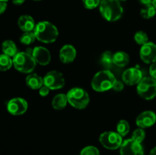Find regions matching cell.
Returning a JSON list of instances; mask_svg holds the SVG:
<instances>
[{"label":"cell","instance_id":"6da1fadb","mask_svg":"<svg viewBox=\"0 0 156 155\" xmlns=\"http://www.w3.org/2000/svg\"><path fill=\"white\" fill-rule=\"evenodd\" d=\"M99 10L102 17L110 22L119 20L123 14V7L119 0H101Z\"/></svg>","mask_w":156,"mask_h":155},{"label":"cell","instance_id":"7a4b0ae2","mask_svg":"<svg viewBox=\"0 0 156 155\" xmlns=\"http://www.w3.org/2000/svg\"><path fill=\"white\" fill-rule=\"evenodd\" d=\"M36 39L44 43H51L57 39L59 32L57 27L49 21L38 22L34 30Z\"/></svg>","mask_w":156,"mask_h":155},{"label":"cell","instance_id":"3957f363","mask_svg":"<svg viewBox=\"0 0 156 155\" xmlns=\"http://www.w3.org/2000/svg\"><path fill=\"white\" fill-rule=\"evenodd\" d=\"M116 81L115 76L110 70H102L94 74L91 80V87L97 92H105L112 89Z\"/></svg>","mask_w":156,"mask_h":155},{"label":"cell","instance_id":"277c9868","mask_svg":"<svg viewBox=\"0 0 156 155\" xmlns=\"http://www.w3.org/2000/svg\"><path fill=\"white\" fill-rule=\"evenodd\" d=\"M13 65L21 73L32 72L36 67V61L31 54L27 52H19L12 59Z\"/></svg>","mask_w":156,"mask_h":155},{"label":"cell","instance_id":"5b68a950","mask_svg":"<svg viewBox=\"0 0 156 155\" xmlns=\"http://www.w3.org/2000/svg\"><path fill=\"white\" fill-rule=\"evenodd\" d=\"M66 96L68 103L77 109H83L86 108L90 101L88 93L80 88H72L68 91Z\"/></svg>","mask_w":156,"mask_h":155},{"label":"cell","instance_id":"8992f818","mask_svg":"<svg viewBox=\"0 0 156 155\" xmlns=\"http://www.w3.org/2000/svg\"><path fill=\"white\" fill-rule=\"evenodd\" d=\"M137 93L145 100H152L156 97V80L152 77H143L136 88Z\"/></svg>","mask_w":156,"mask_h":155},{"label":"cell","instance_id":"52a82bcc","mask_svg":"<svg viewBox=\"0 0 156 155\" xmlns=\"http://www.w3.org/2000/svg\"><path fill=\"white\" fill-rule=\"evenodd\" d=\"M99 141L103 147L109 150H116L123 143L121 135L115 132H105L99 137Z\"/></svg>","mask_w":156,"mask_h":155},{"label":"cell","instance_id":"ba28073f","mask_svg":"<svg viewBox=\"0 0 156 155\" xmlns=\"http://www.w3.org/2000/svg\"><path fill=\"white\" fill-rule=\"evenodd\" d=\"M44 84L50 90H58L65 85L63 74L58 71H50L44 77Z\"/></svg>","mask_w":156,"mask_h":155},{"label":"cell","instance_id":"9c48e42d","mask_svg":"<svg viewBox=\"0 0 156 155\" xmlns=\"http://www.w3.org/2000/svg\"><path fill=\"white\" fill-rule=\"evenodd\" d=\"M120 155H144L143 147L132 138L125 140L120 146Z\"/></svg>","mask_w":156,"mask_h":155},{"label":"cell","instance_id":"30bf717a","mask_svg":"<svg viewBox=\"0 0 156 155\" xmlns=\"http://www.w3.org/2000/svg\"><path fill=\"white\" fill-rule=\"evenodd\" d=\"M27 101L21 97L13 98L9 101L7 104V109L10 114L13 115H21L25 113L27 109Z\"/></svg>","mask_w":156,"mask_h":155},{"label":"cell","instance_id":"8fae6325","mask_svg":"<svg viewBox=\"0 0 156 155\" xmlns=\"http://www.w3.org/2000/svg\"><path fill=\"white\" fill-rule=\"evenodd\" d=\"M142 61L146 64H152L156 62V44L148 42L142 46L140 51Z\"/></svg>","mask_w":156,"mask_h":155},{"label":"cell","instance_id":"7c38bea8","mask_svg":"<svg viewBox=\"0 0 156 155\" xmlns=\"http://www.w3.org/2000/svg\"><path fill=\"white\" fill-rule=\"evenodd\" d=\"M143 73L137 68H129L123 71L122 74V79L123 83L127 85L138 84L139 82L143 79Z\"/></svg>","mask_w":156,"mask_h":155},{"label":"cell","instance_id":"4fadbf2b","mask_svg":"<svg viewBox=\"0 0 156 155\" xmlns=\"http://www.w3.org/2000/svg\"><path fill=\"white\" fill-rule=\"evenodd\" d=\"M32 56L37 63L41 65H48L51 60L50 51L44 46H36L32 50Z\"/></svg>","mask_w":156,"mask_h":155},{"label":"cell","instance_id":"5bb4252c","mask_svg":"<svg viewBox=\"0 0 156 155\" xmlns=\"http://www.w3.org/2000/svg\"><path fill=\"white\" fill-rule=\"evenodd\" d=\"M156 122V114L150 110L144 111L137 116L136 123L141 129L152 127Z\"/></svg>","mask_w":156,"mask_h":155},{"label":"cell","instance_id":"9a60e30c","mask_svg":"<svg viewBox=\"0 0 156 155\" xmlns=\"http://www.w3.org/2000/svg\"><path fill=\"white\" fill-rule=\"evenodd\" d=\"M76 57V50L73 46L66 44L59 50V59L63 63H71Z\"/></svg>","mask_w":156,"mask_h":155},{"label":"cell","instance_id":"2e32d148","mask_svg":"<svg viewBox=\"0 0 156 155\" xmlns=\"http://www.w3.org/2000/svg\"><path fill=\"white\" fill-rule=\"evenodd\" d=\"M18 25L19 28L24 32L34 31L36 27V24L30 15H24L20 16L18 20Z\"/></svg>","mask_w":156,"mask_h":155},{"label":"cell","instance_id":"e0dca14e","mask_svg":"<svg viewBox=\"0 0 156 155\" xmlns=\"http://www.w3.org/2000/svg\"><path fill=\"white\" fill-rule=\"evenodd\" d=\"M26 84L30 88L33 90L40 89L44 85V78L38 74H30L26 78Z\"/></svg>","mask_w":156,"mask_h":155},{"label":"cell","instance_id":"ac0fdd59","mask_svg":"<svg viewBox=\"0 0 156 155\" xmlns=\"http://www.w3.org/2000/svg\"><path fill=\"white\" fill-rule=\"evenodd\" d=\"M129 62V56L125 52L119 51L114 54V64L117 66L123 68L127 65Z\"/></svg>","mask_w":156,"mask_h":155},{"label":"cell","instance_id":"d6986e66","mask_svg":"<svg viewBox=\"0 0 156 155\" xmlns=\"http://www.w3.org/2000/svg\"><path fill=\"white\" fill-rule=\"evenodd\" d=\"M68 103V99H67L66 94H56L52 100V106L54 109L60 110L64 109Z\"/></svg>","mask_w":156,"mask_h":155},{"label":"cell","instance_id":"ffe728a7","mask_svg":"<svg viewBox=\"0 0 156 155\" xmlns=\"http://www.w3.org/2000/svg\"><path fill=\"white\" fill-rule=\"evenodd\" d=\"M2 50L3 54H5L10 57H14L18 53L16 45L12 40H8L3 42L2 45Z\"/></svg>","mask_w":156,"mask_h":155},{"label":"cell","instance_id":"44dd1931","mask_svg":"<svg viewBox=\"0 0 156 155\" xmlns=\"http://www.w3.org/2000/svg\"><path fill=\"white\" fill-rule=\"evenodd\" d=\"M101 63L107 70H109L114 65V54L110 51H105L101 55Z\"/></svg>","mask_w":156,"mask_h":155},{"label":"cell","instance_id":"7402d4cb","mask_svg":"<svg viewBox=\"0 0 156 155\" xmlns=\"http://www.w3.org/2000/svg\"><path fill=\"white\" fill-rule=\"evenodd\" d=\"M12 65H13V61L10 56L5 54L0 55V71H7L11 68Z\"/></svg>","mask_w":156,"mask_h":155},{"label":"cell","instance_id":"603a6c76","mask_svg":"<svg viewBox=\"0 0 156 155\" xmlns=\"http://www.w3.org/2000/svg\"><path fill=\"white\" fill-rule=\"evenodd\" d=\"M140 15L145 19H150L156 15V9L153 5H145L140 11Z\"/></svg>","mask_w":156,"mask_h":155},{"label":"cell","instance_id":"cb8c5ba5","mask_svg":"<svg viewBox=\"0 0 156 155\" xmlns=\"http://www.w3.org/2000/svg\"><path fill=\"white\" fill-rule=\"evenodd\" d=\"M129 124L127 121L124 119L120 120L117 125V132L122 137H124L129 133Z\"/></svg>","mask_w":156,"mask_h":155},{"label":"cell","instance_id":"d4e9b609","mask_svg":"<svg viewBox=\"0 0 156 155\" xmlns=\"http://www.w3.org/2000/svg\"><path fill=\"white\" fill-rule=\"evenodd\" d=\"M35 39H36V36L34 31L24 32L20 37V41L21 43L24 45H30L34 42Z\"/></svg>","mask_w":156,"mask_h":155},{"label":"cell","instance_id":"484cf974","mask_svg":"<svg viewBox=\"0 0 156 155\" xmlns=\"http://www.w3.org/2000/svg\"><path fill=\"white\" fill-rule=\"evenodd\" d=\"M134 40H135L136 43L139 45L143 46L146 44V43L149 42V37L146 32L144 31H137L134 35Z\"/></svg>","mask_w":156,"mask_h":155},{"label":"cell","instance_id":"4316f807","mask_svg":"<svg viewBox=\"0 0 156 155\" xmlns=\"http://www.w3.org/2000/svg\"><path fill=\"white\" fill-rule=\"evenodd\" d=\"M146 138V132H145L144 129H141V128H139V129H136L133 132L132 135V139L134 141H137L139 143H142L143 141V140Z\"/></svg>","mask_w":156,"mask_h":155},{"label":"cell","instance_id":"83f0119b","mask_svg":"<svg viewBox=\"0 0 156 155\" xmlns=\"http://www.w3.org/2000/svg\"><path fill=\"white\" fill-rule=\"evenodd\" d=\"M81 155H100L99 150L94 146H87L81 151Z\"/></svg>","mask_w":156,"mask_h":155},{"label":"cell","instance_id":"f1b7e54d","mask_svg":"<svg viewBox=\"0 0 156 155\" xmlns=\"http://www.w3.org/2000/svg\"><path fill=\"white\" fill-rule=\"evenodd\" d=\"M101 0H82V3L85 9H94L99 6Z\"/></svg>","mask_w":156,"mask_h":155},{"label":"cell","instance_id":"f546056e","mask_svg":"<svg viewBox=\"0 0 156 155\" xmlns=\"http://www.w3.org/2000/svg\"><path fill=\"white\" fill-rule=\"evenodd\" d=\"M123 88H124V84H123V82L120 81H116L115 83H114V86H113V90H114L115 91H123Z\"/></svg>","mask_w":156,"mask_h":155},{"label":"cell","instance_id":"4dcf8cb0","mask_svg":"<svg viewBox=\"0 0 156 155\" xmlns=\"http://www.w3.org/2000/svg\"><path fill=\"white\" fill-rule=\"evenodd\" d=\"M149 74H150V77L156 80V62L151 64L149 67Z\"/></svg>","mask_w":156,"mask_h":155},{"label":"cell","instance_id":"1f68e13d","mask_svg":"<svg viewBox=\"0 0 156 155\" xmlns=\"http://www.w3.org/2000/svg\"><path fill=\"white\" fill-rule=\"evenodd\" d=\"M49 92H50V88H47L44 84L39 89V94L41 97H46V96L48 95Z\"/></svg>","mask_w":156,"mask_h":155},{"label":"cell","instance_id":"d6a6232c","mask_svg":"<svg viewBox=\"0 0 156 155\" xmlns=\"http://www.w3.org/2000/svg\"><path fill=\"white\" fill-rule=\"evenodd\" d=\"M7 9V2H0V15L4 13Z\"/></svg>","mask_w":156,"mask_h":155},{"label":"cell","instance_id":"836d02e7","mask_svg":"<svg viewBox=\"0 0 156 155\" xmlns=\"http://www.w3.org/2000/svg\"><path fill=\"white\" fill-rule=\"evenodd\" d=\"M140 1L144 5H152L153 3V0H140Z\"/></svg>","mask_w":156,"mask_h":155},{"label":"cell","instance_id":"e575fe53","mask_svg":"<svg viewBox=\"0 0 156 155\" xmlns=\"http://www.w3.org/2000/svg\"><path fill=\"white\" fill-rule=\"evenodd\" d=\"M25 2V0H12V2L17 5H20L23 4Z\"/></svg>","mask_w":156,"mask_h":155},{"label":"cell","instance_id":"d590c367","mask_svg":"<svg viewBox=\"0 0 156 155\" xmlns=\"http://www.w3.org/2000/svg\"><path fill=\"white\" fill-rule=\"evenodd\" d=\"M149 155H156V147H154L153 149H152V150H151Z\"/></svg>","mask_w":156,"mask_h":155},{"label":"cell","instance_id":"8d00e7d4","mask_svg":"<svg viewBox=\"0 0 156 155\" xmlns=\"http://www.w3.org/2000/svg\"><path fill=\"white\" fill-rule=\"evenodd\" d=\"M152 5H153L155 6V9H156V0H153V3H152Z\"/></svg>","mask_w":156,"mask_h":155},{"label":"cell","instance_id":"74e56055","mask_svg":"<svg viewBox=\"0 0 156 155\" xmlns=\"http://www.w3.org/2000/svg\"><path fill=\"white\" fill-rule=\"evenodd\" d=\"M8 1H9V0H0V2H7Z\"/></svg>","mask_w":156,"mask_h":155},{"label":"cell","instance_id":"f35d334b","mask_svg":"<svg viewBox=\"0 0 156 155\" xmlns=\"http://www.w3.org/2000/svg\"><path fill=\"white\" fill-rule=\"evenodd\" d=\"M119 1H120V2H125V1H126V0H119Z\"/></svg>","mask_w":156,"mask_h":155},{"label":"cell","instance_id":"ab89813d","mask_svg":"<svg viewBox=\"0 0 156 155\" xmlns=\"http://www.w3.org/2000/svg\"><path fill=\"white\" fill-rule=\"evenodd\" d=\"M34 1H41V0H34Z\"/></svg>","mask_w":156,"mask_h":155}]
</instances>
